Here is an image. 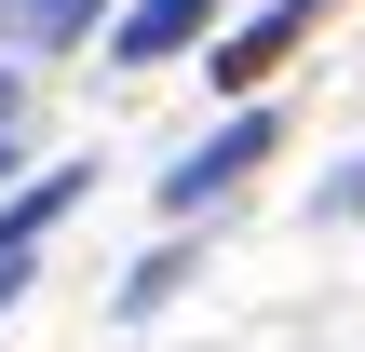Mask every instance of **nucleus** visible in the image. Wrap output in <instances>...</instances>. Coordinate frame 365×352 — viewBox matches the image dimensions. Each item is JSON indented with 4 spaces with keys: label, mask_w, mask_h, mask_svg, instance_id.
<instances>
[{
    "label": "nucleus",
    "mask_w": 365,
    "mask_h": 352,
    "mask_svg": "<svg viewBox=\"0 0 365 352\" xmlns=\"http://www.w3.org/2000/svg\"><path fill=\"white\" fill-rule=\"evenodd\" d=\"M257 163H271V109H244V122H230V136H203V149H190V163H176V176H163V203H176V217H190V203H217V190H244V176H257Z\"/></svg>",
    "instance_id": "f257e3e1"
},
{
    "label": "nucleus",
    "mask_w": 365,
    "mask_h": 352,
    "mask_svg": "<svg viewBox=\"0 0 365 352\" xmlns=\"http://www.w3.org/2000/svg\"><path fill=\"white\" fill-rule=\"evenodd\" d=\"M312 14H325V0H271L257 27H230V41H217V81H230V95H257V68H271V54H298V41H312Z\"/></svg>",
    "instance_id": "f03ea898"
},
{
    "label": "nucleus",
    "mask_w": 365,
    "mask_h": 352,
    "mask_svg": "<svg viewBox=\"0 0 365 352\" xmlns=\"http://www.w3.org/2000/svg\"><path fill=\"white\" fill-rule=\"evenodd\" d=\"M203 27H217V0H135V14L108 27V54H122V68H149V54H190Z\"/></svg>",
    "instance_id": "7ed1b4c3"
},
{
    "label": "nucleus",
    "mask_w": 365,
    "mask_h": 352,
    "mask_svg": "<svg viewBox=\"0 0 365 352\" xmlns=\"http://www.w3.org/2000/svg\"><path fill=\"white\" fill-rule=\"evenodd\" d=\"M0 14H14V41H41V54H54V41H81V27H95V0H0Z\"/></svg>",
    "instance_id": "20e7f679"
},
{
    "label": "nucleus",
    "mask_w": 365,
    "mask_h": 352,
    "mask_svg": "<svg viewBox=\"0 0 365 352\" xmlns=\"http://www.w3.org/2000/svg\"><path fill=\"white\" fill-rule=\"evenodd\" d=\"M14 285H27V244H0V298H14Z\"/></svg>",
    "instance_id": "39448f33"
},
{
    "label": "nucleus",
    "mask_w": 365,
    "mask_h": 352,
    "mask_svg": "<svg viewBox=\"0 0 365 352\" xmlns=\"http://www.w3.org/2000/svg\"><path fill=\"white\" fill-rule=\"evenodd\" d=\"M0 136H14V81H0Z\"/></svg>",
    "instance_id": "423d86ee"
},
{
    "label": "nucleus",
    "mask_w": 365,
    "mask_h": 352,
    "mask_svg": "<svg viewBox=\"0 0 365 352\" xmlns=\"http://www.w3.org/2000/svg\"><path fill=\"white\" fill-rule=\"evenodd\" d=\"M0 176H14V163H0Z\"/></svg>",
    "instance_id": "0eeeda50"
}]
</instances>
